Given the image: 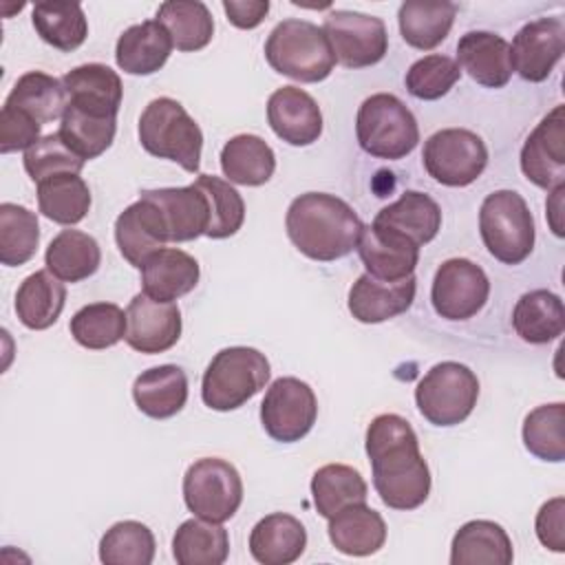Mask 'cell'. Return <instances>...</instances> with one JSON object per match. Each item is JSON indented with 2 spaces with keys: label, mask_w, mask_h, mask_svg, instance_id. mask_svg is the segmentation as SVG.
<instances>
[{
  "label": "cell",
  "mask_w": 565,
  "mask_h": 565,
  "mask_svg": "<svg viewBox=\"0 0 565 565\" xmlns=\"http://www.w3.org/2000/svg\"><path fill=\"white\" fill-rule=\"evenodd\" d=\"M563 192H565V185L554 188V190H552V199L547 201V216H550V225H552V230H554L556 236H563V223H561Z\"/></svg>",
  "instance_id": "db71d44e"
},
{
  "label": "cell",
  "mask_w": 565,
  "mask_h": 565,
  "mask_svg": "<svg viewBox=\"0 0 565 565\" xmlns=\"http://www.w3.org/2000/svg\"><path fill=\"white\" fill-rule=\"evenodd\" d=\"M172 40L157 20L128 26L115 46L117 66L128 75L157 73L172 53Z\"/></svg>",
  "instance_id": "484cf974"
},
{
  "label": "cell",
  "mask_w": 565,
  "mask_h": 565,
  "mask_svg": "<svg viewBox=\"0 0 565 565\" xmlns=\"http://www.w3.org/2000/svg\"><path fill=\"white\" fill-rule=\"evenodd\" d=\"M355 135L366 154L388 161L404 159L419 141V128L413 113L391 93H375L362 102L355 119Z\"/></svg>",
  "instance_id": "8992f818"
},
{
  "label": "cell",
  "mask_w": 565,
  "mask_h": 565,
  "mask_svg": "<svg viewBox=\"0 0 565 565\" xmlns=\"http://www.w3.org/2000/svg\"><path fill=\"white\" fill-rule=\"evenodd\" d=\"M285 227L300 254L331 263L358 247L364 223L347 201L324 192H307L291 201Z\"/></svg>",
  "instance_id": "7a4b0ae2"
},
{
  "label": "cell",
  "mask_w": 565,
  "mask_h": 565,
  "mask_svg": "<svg viewBox=\"0 0 565 565\" xmlns=\"http://www.w3.org/2000/svg\"><path fill=\"white\" fill-rule=\"evenodd\" d=\"M181 338V311L174 302H163L137 294L126 309V335L130 349L139 353H163Z\"/></svg>",
  "instance_id": "9a60e30c"
},
{
  "label": "cell",
  "mask_w": 565,
  "mask_h": 565,
  "mask_svg": "<svg viewBox=\"0 0 565 565\" xmlns=\"http://www.w3.org/2000/svg\"><path fill=\"white\" fill-rule=\"evenodd\" d=\"M318 399L313 388L298 377H278L260 402L265 433L280 444L300 441L316 424Z\"/></svg>",
  "instance_id": "8fae6325"
},
{
  "label": "cell",
  "mask_w": 565,
  "mask_h": 565,
  "mask_svg": "<svg viewBox=\"0 0 565 565\" xmlns=\"http://www.w3.org/2000/svg\"><path fill=\"white\" fill-rule=\"evenodd\" d=\"M479 232L486 249L503 265H519L534 249V218L514 190H497L483 199Z\"/></svg>",
  "instance_id": "52a82bcc"
},
{
  "label": "cell",
  "mask_w": 565,
  "mask_h": 565,
  "mask_svg": "<svg viewBox=\"0 0 565 565\" xmlns=\"http://www.w3.org/2000/svg\"><path fill=\"white\" fill-rule=\"evenodd\" d=\"M183 499L194 516L223 523L236 514L243 501L238 470L218 457L196 459L183 477Z\"/></svg>",
  "instance_id": "9c48e42d"
},
{
  "label": "cell",
  "mask_w": 565,
  "mask_h": 565,
  "mask_svg": "<svg viewBox=\"0 0 565 565\" xmlns=\"http://www.w3.org/2000/svg\"><path fill=\"white\" fill-rule=\"evenodd\" d=\"M31 20L38 35L64 53L82 46L88 35V22L77 2H38Z\"/></svg>",
  "instance_id": "b9f144b4"
},
{
  "label": "cell",
  "mask_w": 565,
  "mask_h": 565,
  "mask_svg": "<svg viewBox=\"0 0 565 565\" xmlns=\"http://www.w3.org/2000/svg\"><path fill=\"white\" fill-rule=\"evenodd\" d=\"M461 77L459 64L448 55H424L422 60L413 62L406 71L404 84L406 90L424 102H433L444 97Z\"/></svg>",
  "instance_id": "c3c4849f"
},
{
  "label": "cell",
  "mask_w": 565,
  "mask_h": 565,
  "mask_svg": "<svg viewBox=\"0 0 565 565\" xmlns=\"http://www.w3.org/2000/svg\"><path fill=\"white\" fill-rule=\"evenodd\" d=\"M115 241L121 256L137 269L170 238L159 207L141 199L130 203L115 221Z\"/></svg>",
  "instance_id": "ffe728a7"
},
{
  "label": "cell",
  "mask_w": 565,
  "mask_h": 565,
  "mask_svg": "<svg viewBox=\"0 0 565 565\" xmlns=\"http://www.w3.org/2000/svg\"><path fill=\"white\" fill-rule=\"evenodd\" d=\"M355 249L366 274L388 282L413 276L419 260V247L413 241L373 223L364 225Z\"/></svg>",
  "instance_id": "44dd1931"
},
{
  "label": "cell",
  "mask_w": 565,
  "mask_h": 565,
  "mask_svg": "<svg viewBox=\"0 0 565 565\" xmlns=\"http://www.w3.org/2000/svg\"><path fill=\"white\" fill-rule=\"evenodd\" d=\"M46 269L64 282H79L93 276L102 263L97 241L79 230H62L46 247Z\"/></svg>",
  "instance_id": "d590c367"
},
{
  "label": "cell",
  "mask_w": 565,
  "mask_h": 565,
  "mask_svg": "<svg viewBox=\"0 0 565 565\" xmlns=\"http://www.w3.org/2000/svg\"><path fill=\"white\" fill-rule=\"evenodd\" d=\"M154 536L139 521H119L99 541V561L106 565H150L154 558Z\"/></svg>",
  "instance_id": "bcb514c9"
},
{
  "label": "cell",
  "mask_w": 565,
  "mask_h": 565,
  "mask_svg": "<svg viewBox=\"0 0 565 565\" xmlns=\"http://www.w3.org/2000/svg\"><path fill=\"white\" fill-rule=\"evenodd\" d=\"M311 497L318 514L331 519L342 508L366 503L369 488L355 468L344 463H327L313 472Z\"/></svg>",
  "instance_id": "ab89813d"
},
{
  "label": "cell",
  "mask_w": 565,
  "mask_h": 565,
  "mask_svg": "<svg viewBox=\"0 0 565 565\" xmlns=\"http://www.w3.org/2000/svg\"><path fill=\"white\" fill-rule=\"evenodd\" d=\"M196 183L203 188L210 203V225L205 236L207 238L234 236L245 221L243 196L230 185V181H223L214 174H199Z\"/></svg>",
  "instance_id": "7dc6e473"
},
{
  "label": "cell",
  "mask_w": 565,
  "mask_h": 565,
  "mask_svg": "<svg viewBox=\"0 0 565 565\" xmlns=\"http://www.w3.org/2000/svg\"><path fill=\"white\" fill-rule=\"evenodd\" d=\"M199 276L196 258L174 247H161L141 265L143 294L163 302H174L190 294L196 287Z\"/></svg>",
  "instance_id": "603a6c76"
},
{
  "label": "cell",
  "mask_w": 565,
  "mask_h": 565,
  "mask_svg": "<svg viewBox=\"0 0 565 565\" xmlns=\"http://www.w3.org/2000/svg\"><path fill=\"white\" fill-rule=\"evenodd\" d=\"M565 51V24L561 18H539L519 29L510 44L512 68L525 82L550 77Z\"/></svg>",
  "instance_id": "2e32d148"
},
{
  "label": "cell",
  "mask_w": 565,
  "mask_h": 565,
  "mask_svg": "<svg viewBox=\"0 0 565 565\" xmlns=\"http://www.w3.org/2000/svg\"><path fill=\"white\" fill-rule=\"evenodd\" d=\"M66 104L68 95L62 79L42 71L24 73L4 99V106L26 113L38 124H51L55 119H62Z\"/></svg>",
  "instance_id": "836d02e7"
},
{
  "label": "cell",
  "mask_w": 565,
  "mask_h": 565,
  "mask_svg": "<svg viewBox=\"0 0 565 565\" xmlns=\"http://www.w3.org/2000/svg\"><path fill=\"white\" fill-rule=\"evenodd\" d=\"M512 558V541L494 521H468L452 536V565H510Z\"/></svg>",
  "instance_id": "f1b7e54d"
},
{
  "label": "cell",
  "mask_w": 565,
  "mask_h": 565,
  "mask_svg": "<svg viewBox=\"0 0 565 565\" xmlns=\"http://www.w3.org/2000/svg\"><path fill=\"white\" fill-rule=\"evenodd\" d=\"M40 128L33 117H29L22 110L2 106L0 110V152H18V150H29L38 139H40Z\"/></svg>",
  "instance_id": "f907efd6"
},
{
  "label": "cell",
  "mask_w": 565,
  "mask_h": 565,
  "mask_svg": "<svg viewBox=\"0 0 565 565\" xmlns=\"http://www.w3.org/2000/svg\"><path fill=\"white\" fill-rule=\"evenodd\" d=\"M139 196L159 207L170 241L183 243L205 236L210 225V203L207 194L196 181L183 188L143 190Z\"/></svg>",
  "instance_id": "e0dca14e"
},
{
  "label": "cell",
  "mask_w": 565,
  "mask_h": 565,
  "mask_svg": "<svg viewBox=\"0 0 565 565\" xmlns=\"http://www.w3.org/2000/svg\"><path fill=\"white\" fill-rule=\"evenodd\" d=\"M523 444L527 452L543 461L565 459V404H543L527 413L523 422Z\"/></svg>",
  "instance_id": "f6af8a7d"
},
{
  "label": "cell",
  "mask_w": 565,
  "mask_h": 565,
  "mask_svg": "<svg viewBox=\"0 0 565 565\" xmlns=\"http://www.w3.org/2000/svg\"><path fill=\"white\" fill-rule=\"evenodd\" d=\"M38 207L60 225H75L90 210V190L79 174H55L38 183Z\"/></svg>",
  "instance_id": "60d3db41"
},
{
  "label": "cell",
  "mask_w": 565,
  "mask_h": 565,
  "mask_svg": "<svg viewBox=\"0 0 565 565\" xmlns=\"http://www.w3.org/2000/svg\"><path fill=\"white\" fill-rule=\"evenodd\" d=\"M536 536L552 552H565V499L554 497L536 514Z\"/></svg>",
  "instance_id": "816d5d0a"
},
{
  "label": "cell",
  "mask_w": 565,
  "mask_h": 565,
  "mask_svg": "<svg viewBox=\"0 0 565 565\" xmlns=\"http://www.w3.org/2000/svg\"><path fill=\"white\" fill-rule=\"evenodd\" d=\"M457 64L486 88H503L514 71L510 42L490 31L463 33L457 42Z\"/></svg>",
  "instance_id": "7402d4cb"
},
{
  "label": "cell",
  "mask_w": 565,
  "mask_h": 565,
  "mask_svg": "<svg viewBox=\"0 0 565 565\" xmlns=\"http://www.w3.org/2000/svg\"><path fill=\"white\" fill-rule=\"evenodd\" d=\"M265 57L276 73L305 84L327 79L335 66L322 26L298 18H287L271 29Z\"/></svg>",
  "instance_id": "3957f363"
},
{
  "label": "cell",
  "mask_w": 565,
  "mask_h": 565,
  "mask_svg": "<svg viewBox=\"0 0 565 565\" xmlns=\"http://www.w3.org/2000/svg\"><path fill=\"white\" fill-rule=\"evenodd\" d=\"M305 547V525L285 512L267 514L249 534V552L263 565H289L302 556Z\"/></svg>",
  "instance_id": "d4e9b609"
},
{
  "label": "cell",
  "mask_w": 565,
  "mask_h": 565,
  "mask_svg": "<svg viewBox=\"0 0 565 565\" xmlns=\"http://www.w3.org/2000/svg\"><path fill=\"white\" fill-rule=\"evenodd\" d=\"M221 170L230 183L263 185L276 170V157L258 135H236L221 150Z\"/></svg>",
  "instance_id": "8d00e7d4"
},
{
  "label": "cell",
  "mask_w": 565,
  "mask_h": 565,
  "mask_svg": "<svg viewBox=\"0 0 565 565\" xmlns=\"http://www.w3.org/2000/svg\"><path fill=\"white\" fill-rule=\"evenodd\" d=\"M415 276L402 280H380L371 274H362L349 289V311L358 322L377 324L386 322L411 309L415 300Z\"/></svg>",
  "instance_id": "d6986e66"
},
{
  "label": "cell",
  "mask_w": 565,
  "mask_h": 565,
  "mask_svg": "<svg viewBox=\"0 0 565 565\" xmlns=\"http://www.w3.org/2000/svg\"><path fill=\"white\" fill-rule=\"evenodd\" d=\"M373 225L386 227L419 247L437 236L441 227V210L428 194L406 190L397 201L375 214Z\"/></svg>",
  "instance_id": "cb8c5ba5"
},
{
  "label": "cell",
  "mask_w": 565,
  "mask_h": 565,
  "mask_svg": "<svg viewBox=\"0 0 565 565\" xmlns=\"http://www.w3.org/2000/svg\"><path fill=\"white\" fill-rule=\"evenodd\" d=\"M139 143L159 159H170L188 172H199L203 132L172 97L152 99L139 117Z\"/></svg>",
  "instance_id": "277c9868"
},
{
  "label": "cell",
  "mask_w": 565,
  "mask_h": 565,
  "mask_svg": "<svg viewBox=\"0 0 565 565\" xmlns=\"http://www.w3.org/2000/svg\"><path fill=\"white\" fill-rule=\"evenodd\" d=\"M68 102L82 108L117 115L121 106V77L106 64H82L62 77Z\"/></svg>",
  "instance_id": "4dcf8cb0"
},
{
  "label": "cell",
  "mask_w": 565,
  "mask_h": 565,
  "mask_svg": "<svg viewBox=\"0 0 565 565\" xmlns=\"http://www.w3.org/2000/svg\"><path fill=\"white\" fill-rule=\"evenodd\" d=\"M170 35L179 51H201L214 35V20L210 9L199 0H168L159 7L154 18Z\"/></svg>",
  "instance_id": "f35d334b"
},
{
  "label": "cell",
  "mask_w": 565,
  "mask_h": 565,
  "mask_svg": "<svg viewBox=\"0 0 565 565\" xmlns=\"http://www.w3.org/2000/svg\"><path fill=\"white\" fill-rule=\"evenodd\" d=\"M455 2H424L408 0L397 11L399 33L406 44L419 51H430L441 44L455 22Z\"/></svg>",
  "instance_id": "e575fe53"
},
{
  "label": "cell",
  "mask_w": 565,
  "mask_h": 565,
  "mask_svg": "<svg viewBox=\"0 0 565 565\" xmlns=\"http://www.w3.org/2000/svg\"><path fill=\"white\" fill-rule=\"evenodd\" d=\"M479 397L477 375L459 362L435 364L415 386V404L435 426L461 424Z\"/></svg>",
  "instance_id": "ba28073f"
},
{
  "label": "cell",
  "mask_w": 565,
  "mask_h": 565,
  "mask_svg": "<svg viewBox=\"0 0 565 565\" xmlns=\"http://www.w3.org/2000/svg\"><path fill=\"white\" fill-rule=\"evenodd\" d=\"M66 300V289L49 269H40L22 280L15 291V313L26 329L42 331L57 322Z\"/></svg>",
  "instance_id": "d6a6232c"
},
{
  "label": "cell",
  "mask_w": 565,
  "mask_h": 565,
  "mask_svg": "<svg viewBox=\"0 0 565 565\" xmlns=\"http://www.w3.org/2000/svg\"><path fill=\"white\" fill-rule=\"evenodd\" d=\"M269 375L271 369L265 353L252 347H227L207 364L201 397L212 411H234L265 388Z\"/></svg>",
  "instance_id": "5b68a950"
},
{
  "label": "cell",
  "mask_w": 565,
  "mask_h": 565,
  "mask_svg": "<svg viewBox=\"0 0 565 565\" xmlns=\"http://www.w3.org/2000/svg\"><path fill=\"white\" fill-rule=\"evenodd\" d=\"M521 170L543 190L565 185V108L554 106L521 148Z\"/></svg>",
  "instance_id": "5bb4252c"
},
{
  "label": "cell",
  "mask_w": 565,
  "mask_h": 565,
  "mask_svg": "<svg viewBox=\"0 0 565 565\" xmlns=\"http://www.w3.org/2000/svg\"><path fill=\"white\" fill-rule=\"evenodd\" d=\"M329 541L347 556H371L386 541V523L366 503L342 508L329 519Z\"/></svg>",
  "instance_id": "4316f807"
},
{
  "label": "cell",
  "mask_w": 565,
  "mask_h": 565,
  "mask_svg": "<svg viewBox=\"0 0 565 565\" xmlns=\"http://www.w3.org/2000/svg\"><path fill=\"white\" fill-rule=\"evenodd\" d=\"M490 296L486 271L468 258H448L439 265L430 287L435 311L446 320H468L477 316Z\"/></svg>",
  "instance_id": "4fadbf2b"
},
{
  "label": "cell",
  "mask_w": 565,
  "mask_h": 565,
  "mask_svg": "<svg viewBox=\"0 0 565 565\" xmlns=\"http://www.w3.org/2000/svg\"><path fill=\"white\" fill-rule=\"evenodd\" d=\"M137 408L152 419L174 417L188 399V377L181 366L161 364L137 375L132 384Z\"/></svg>",
  "instance_id": "83f0119b"
},
{
  "label": "cell",
  "mask_w": 565,
  "mask_h": 565,
  "mask_svg": "<svg viewBox=\"0 0 565 565\" xmlns=\"http://www.w3.org/2000/svg\"><path fill=\"white\" fill-rule=\"evenodd\" d=\"M115 130H117V115L82 108L68 102L62 115L57 135L77 157L86 161L104 154L110 148L115 139Z\"/></svg>",
  "instance_id": "1f68e13d"
},
{
  "label": "cell",
  "mask_w": 565,
  "mask_h": 565,
  "mask_svg": "<svg viewBox=\"0 0 565 565\" xmlns=\"http://www.w3.org/2000/svg\"><path fill=\"white\" fill-rule=\"evenodd\" d=\"M512 327L523 342L547 344L565 329V307L561 296L547 289L523 294L512 311Z\"/></svg>",
  "instance_id": "f546056e"
},
{
  "label": "cell",
  "mask_w": 565,
  "mask_h": 565,
  "mask_svg": "<svg viewBox=\"0 0 565 565\" xmlns=\"http://www.w3.org/2000/svg\"><path fill=\"white\" fill-rule=\"evenodd\" d=\"M71 335L84 349L115 347L126 335V311L115 302H90L71 318Z\"/></svg>",
  "instance_id": "7bdbcfd3"
},
{
  "label": "cell",
  "mask_w": 565,
  "mask_h": 565,
  "mask_svg": "<svg viewBox=\"0 0 565 565\" xmlns=\"http://www.w3.org/2000/svg\"><path fill=\"white\" fill-rule=\"evenodd\" d=\"M322 31L329 40L335 62L347 68L377 64L388 51L386 26L380 18L358 11H329Z\"/></svg>",
  "instance_id": "7c38bea8"
},
{
  "label": "cell",
  "mask_w": 565,
  "mask_h": 565,
  "mask_svg": "<svg viewBox=\"0 0 565 565\" xmlns=\"http://www.w3.org/2000/svg\"><path fill=\"white\" fill-rule=\"evenodd\" d=\"M24 170L26 174L40 183L55 174H79L84 168V159L77 157L57 132L40 137L29 150H24Z\"/></svg>",
  "instance_id": "681fc988"
},
{
  "label": "cell",
  "mask_w": 565,
  "mask_h": 565,
  "mask_svg": "<svg viewBox=\"0 0 565 565\" xmlns=\"http://www.w3.org/2000/svg\"><path fill=\"white\" fill-rule=\"evenodd\" d=\"M366 455L373 486L393 510H415L430 494V470L419 452L413 426L395 415H377L366 428Z\"/></svg>",
  "instance_id": "6da1fadb"
},
{
  "label": "cell",
  "mask_w": 565,
  "mask_h": 565,
  "mask_svg": "<svg viewBox=\"0 0 565 565\" xmlns=\"http://www.w3.org/2000/svg\"><path fill=\"white\" fill-rule=\"evenodd\" d=\"M267 121L289 146H309L322 132V113L316 99L298 86H282L267 99Z\"/></svg>",
  "instance_id": "ac0fdd59"
},
{
  "label": "cell",
  "mask_w": 565,
  "mask_h": 565,
  "mask_svg": "<svg viewBox=\"0 0 565 565\" xmlns=\"http://www.w3.org/2000/svg\"><path fill=\"white\" fill-rule=\"evenodd\" d=\"M223 9L227 13V20L234 26L254 29L265 20L269 11V2L267 0H225Z\"/></svg>",
  "instance_id": "f5cc1de1"
},
{
  "label": "cell",
  "mask_w": 565,
  "mask_h": 565,
  "mask_svg": "<svg viewBox=\"0 0 565 565\" xmlns=\"http://www.w3.org/2000/svg\"><path fill=\"white\" fill-rule=\"evenodd\" d=\"M172 554L179 565H221L230 554L227 530L205 519H188L172 536Z\"/></svg>",
  "instance_id": "74e56055"
},
{
  "label": "cell",
  "mask_w": 565,
  "mask_h": 565,
  "mask_svg": "<svg viewBox=\"0 0 565 565\" xmlns=\"http://www.w3.org/2000/svg\"><path fill=\"white\" fill-rule=\"evenodd\" d=\"M40 243L38 216L18 203L0 205V263L7 267L24 265L33 258Z\"/></svg>",
  "instance_id": "ee69618b"
},
{
  "label": "cell",
  "mask_w": 565,
  "mask_h": 565,
  "mask_svg": "<svg viewBox=\"0 0 565 565\" xmlns=\"http://www.w3.org/2000/svg\"><path fill=\"white\" fill-rule=\"evenodd\" d=\"M422 161L437 183L463 188L477 181L486 170L488 148L472 130L444 128L426 139Z\"/></svg>",
  "instance_id": "30bf717a"
}]
</instances>
